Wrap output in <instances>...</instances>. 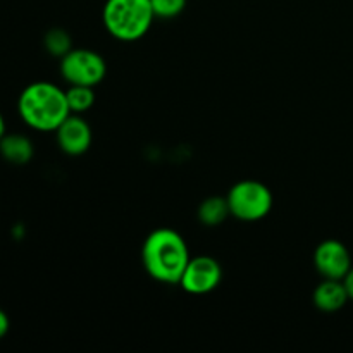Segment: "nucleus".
Segmentation results:
<instances>
[{"label":"nucleus","mask_w":353,"mask_h":353,"mask_svg":"<svg viewBox=\"0 0 353 353\" xmlns=\"http://www.w3.org/2000/svg\"><path fill=\"white\" fill-rule=\"evenodd\" d=\"M65 97H68L69 109L71 114H83L90 110L95 103V92L93 86H83V85H69L65 90Z\"/></svg>","instance_id":"12"},{"label":"nucleus","mask_w":353,"mask_h":353,"mask_svg":"<svg viewBox=\"0 0 353 353\" xmlns=\"http://www.w3.org/2000/svg\"><path fill=\"white\" fill-rule=\"evenodd\" d=\"M155 19L150 0H107L102 21L110 37L119 41L143 38Z\"/></svg>","instance_id":"3"},{"label":"nucleus","mask_w":353,"mask_h":353,"mask_svg":"<svg viewBox=\"0 0 353 353\" xmlns=\"http://www.w3.org/2000/svg\"><path fill=\"white\" fill-rule=\"evenodd\" d=\"M107 74V64L90 48H72L61 59V76L69 85L97 86Z\"/></svg>","instance_id":"5"},{"label":"nucleus","mask_w":353,"mask_h":353,"mask_svg":"<svg viewBox=\"0 0 353 353\" xmlns=\"http://www.w3.org/2000/svg\"><path fill=\"white\" fill-rule=\"evenodd\" d=\"M223 281V268L209 255H196L190 259L179 286L190 295H207L214 292Z\"/></svg>","instance_id":"6"},{"label":"nucleus","mask_w":353,"mask_h":353,"mask_svg":"<svg viewBox=\"0 0 353 353\" xmlns=\"http://www.w3.org/2000/svg\"><path fill=\"white\" fill-rule=\"evenodd\" d=\"M34 148L28 137L19 133L3 134L0 140V155L6 159L9 164L24 165L33 159Z\"/></svg>","instance_id":"10"},{"label":"nucleus","mask_w":353,"mask_h":353,"mask_svg":"<svg viewBox=\"0 0 353 353\" xmlns=\"http://www.w3.org/2000/svg\"><path fill=\"white\" fill-rule=\"evenodd\" d=\"M3 134H6V119H3L2 112H0V140L3 138Z\"/></svg>","instance_id":"17"},{"label":"nucleus","mask_w":353,"mask_h":353,"mask_svg":"<svg viewBox=\"0 0 353 353\" xmlns=\"http://www.w3.org/2000/svg\"><path fill=\"white\" fill-rule=\"evenodd\" d=\"M190 259L192 257L185 238L171 228L152 231L141 247L145 271L162 285H179Z\"/></svg>","instance_id":"1"},{"label":"nucleus","mask_w":353,"mask_h":353,"mask_svg":"<svg viewBox=\"0 0 353 353\" xmlns=\"http://www.w3.org/2000/svg\"><path fill=\"white\" fill-rule=\"evenodd\" d=\"M314 265L323 279H345L352 269V255L340 240H324L314 252Z\"/></svg>","instance_id":"7"},{"label":"nucleus","mask_w":353,"mask_h":353,"mask_svg":"<svg viewBox=\"0 0 353 353\" xmlns=\"http://www.w3.org/2000/svg\"><path fill=\"white\" fill-rule=\"evenodd\" d=\"M57 134V143L64 154L78 157L88 152L92 147V128L90 124L83 119L78 114H71L61 126L55 130Z\"/></svg>","instance_id":"8"},{"label":"nucleus","mask_w":353,"mask_h":353,"mask_svg":"<svg viewBox=\"0 0 353 353\" xmlns=\"http://www.w3.org/2000/svg\"><path fill=\"white\" fill-rule=\"evenodd\" d=\"M199 221L203 226H219L231 216L226 196H209L199 205Z\"/></svg>","instance_id":"11"},{"label":"nucleus","mask_w":353,"mask_h":353,"mask_svg":"<svg viewBox=\"0 0 353 353\" xmlns=\"http://www.w3.org/2000/svg\"><path fill=\"white\" fill-rule=\"evenodd\" d=\"M155 17L172 19L185 10L186 0H150Z\"/></svg>","instance_id":"14"},{"label":"nucleus","mask_w":353,"mask_h":353,"mask_svg":"<svg viewBox=\"0 0 353 353\" xmlns=\"http://www.w3.org/2000/svg\"><path fill=\"white\" fill-rule=\"evenodd\" d=\"M350 300L343 279H323L314 290L312 302L324 314H334L343 309Z\"/></svg>","instance_id":"9"},{"label":"nucleus","mask_w":353,"mask_h":353,"mask_svg":"<svg viewBox=\"0 0 353 353\" xmlns=\"http://www.w3.org/2000/svg\"><path fill=\"white\" fill-rule=\"evenodd\" d=\"M9 327H10L9 316H7V314L0 309V340H2L7 333H9Z\"/></svg>","instance_id":"15"},{"label":"nucleus","mask_w":353,"mask_h":353,"mask_svg":"<svg viewBox=\"0 0 353 353\" xmlns=\"http://www.w3.org/2000/svg\"><path fill=\"white\" fill-rule=\"evenodd\" d=\"M231 216L243 223H255L268 216L274 205L272 193L264 183L243 179L231 186L226 195Z\"/></svg>","instance_id":"4"},{"label":"nucleus","mask_w":353,"mask_h":353,"mask_svg":"<svg viewBox=\"0 0 353 353\" xmlns=\"http://www.w3.org/2000/svg\"><path fill=\"white\" fill-rule=\"evenodd\" d=\"M343 283H345V286H347L348 296H350V300L353 302V265H352L350 271H348V274L345 276Z\"/></svg>","instance_id":"16"},{"label":"nucleus","mask_w":353,"mask_h":353,"mask_svg":"<svg viewBox=\"0 0 353 353\" xmlns=\"http://www.w3.org/2000/svg\"><path fill=\"white\" fill-rule=\"evenodd\" d=\"M43 45L47 52L54 57H64L69 50H72V41L71 37L65 30L62 28H52L47 31L43 38Z\"/></svg>","instance_id":"13"},{"label":"nucleus","mask_w":353,"mask_h":353,"mask_svg":"<svg viewBox=\"0 0 353 353\" xmlns=\"http://www.w3.org/2000/svg\"><path fill=\"white\" fill-rule=\"evenodd\" d=\"M17 112L26 126L43 133L55 131L71 116L65 90L48 81L28 85L17 100Z\"/></svg>","instance_id":"2"}]
</instances>
